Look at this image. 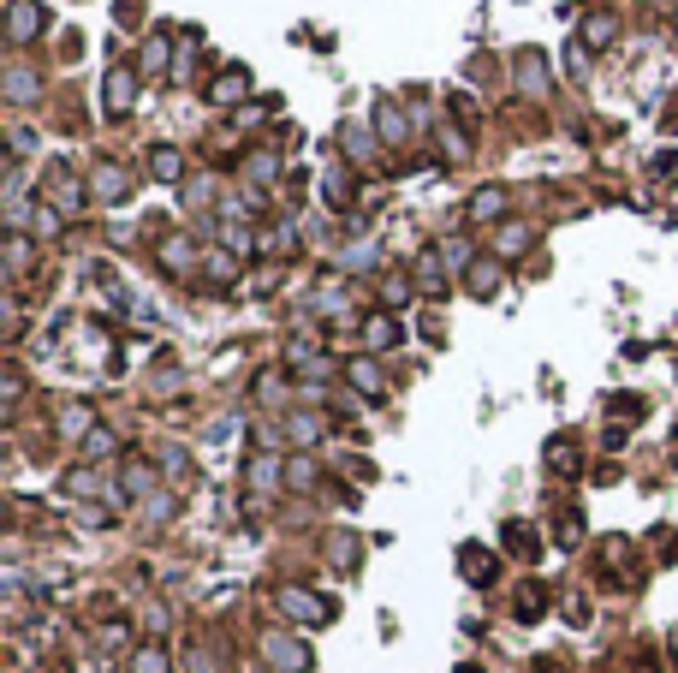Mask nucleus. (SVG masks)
<instances>
[{"label":"nucleus","mask_w":678,"mask_h":673,"mask_svg":"<svg viewBox=\"0 0 678 673\" xmlns=\"http://www.w3.org/2000/svg\"><path fill=\"white\" fill-rule=\"evenodd\" d=\"M280 608H286L292 620H304V626H322V620L334 614L322 596H310V590H297V584H292V590H280Z\"/></svg>","instance_id":"nucleus-1"},{"label":"nucleus","mask_w":678,"mask_h":673,"mask_svg":"<svg viewBox=\"0 0 678 673\" xmlns=\"http://www.w3.org/2000/svg\"><path fill=\"white\" fill-rule=\"evenodd\" d=\"M262 649H268V661H274L280 673H310V649H304V644H292V638H280V631H274V638H268Z\"/></svg>","instance_id":"nucleus-2"},{"label":"nucleus","mask_w":678,"mask_h":673,"mask_svg":"<svg viewBox=\"0 0 678 673\" xmlns=\"http://www.w3.org/2000/svg\"><path fill=\"white\" fill-rule=\"evenodd\" d=\"M42 30V6L36 0H13V43H30Z\"/></svg>","instance_id":"nucleus-3"},{"label":"nucleus","mask_w":678,"mask_h":673,"mask_svg":"<svg viewBox=\"0 0 678 673\" xmlns=\"http://www.w3.org/2000/svg\"><path fill=\"white\" fill-rule=\"evenodd\" d=\"M500 209H506V191H500V185H488L482 197H470V215H476V221H494Z\"/></svg>","instance_id":"nucleus-4"},{"label":"nucleus","mask_w":678,"mask_h":673,"mask_svg":"<svg viewBox=\"0 0 678 673\" xmlns=\"http://www.w3.org/2000/svg\"><path fill=\"white\" fill-rule=\"evenodd\" d=\"M458 566H465V578H494V555H482V548H465V555H458Z\"/></svg>","instance_id":"nucleus-5"},{"label":"nucleus","mask_w":678,"mask_h":673,"mask_svg":"<svg viewBox=\"0 0 678 673\" xmlns=\"http://www.w3.org/2000/svg\"><path fill=\"white\" fill-rule=\"evenodd\" d=\"M89 185H96V197H126V173H119V167H96Z\"/></svg>","instance_id":"nucleus-6"},{"label":"nucleus","mask_w":678,"mask_h":673,"mask_svg":"<svg viewBox=\"0 0 678 673\" xmlns=\"http://www.w3.org/2000/svg\"><path fill=\"white\" fill-rule=\"evenodd\" d=\"M108 101H113V114H126V101H131V72H126V66L108 78Z\"/></svg>","instance_id":"nucleus-7"},{"label":"nucleus","mask_w":678,"mask_h":673,"mask_svg":"<svg viewBox=\"0 0 678 673\" xmlns=\"http://www.w3.org/2000/svg\"><path fill=\"white\" fill-rule=\"evenodd\" d=\"M393 340H399L393 316H369V346H393Z\"/></svg>","instance_id":"nucleus-8"},{"label":"nucleus","mask_w":678,"mask_h":673,"mask_svg":"<svg viewBox=\"0 0 678 673\" xmlns=\"http://www.w3.org/2000/svg\"><path fill=\"white\" fill-rule=\"evenodd\" d=\"M583 43H589V48L613 43V18H607V13H595V18H589V24H583Z\"/></svg>","instance_id":"nucleus-9"},{"label":"nucleus","mask_w":678,"mask_h":673,"mask_svg":"<svg viewBox=\"0 0 678 673\" xmlns=\"http://www.w3.org/2000/svg\"><path fill=\"white\" fill-rule=\"evenodd\" d=\"M352 382L363 387V393H381V370H375L369 358H357V364H352Z\"/></svg>","instance_id":"nucleus-10"},{"label":"nucleus","mask_w":678,"mask_h":673,"mask_svg":"<svg viewBox=\"0 0 678 673\" xmlns=\"http://www.w3.org/2000/svg\"><path fill=\"white\" fill-rule=\"evenodd\" d=\"M161 262H167L173 274H184V269H191V251H184V239H167V244H161Z\"/></svg>","instance_id":"nucleus-11"},{"label":"nucleus","mask_w":678,"mask_h":673,"mask_svg":"<svg viewBox=\"0 0 678 673\" xmlns=\"http://www.w3.org/2000/svg\"><path fill=\"white\" fill-rule=\"evenodd\" d=\"M149 173H155V179H179V156H173V149H155V156H149Z\"/></svg>","instance_id":"nucleus-12"},{"label":"nucleus","mask_w":678,"mask_h":673,"mask_svg":"<svg viewBox=\"0 0 678 673\" xmlns=\"http://www.w3.org/2000/svg\"><path fill=\"white\" fill-rule=\"evenodd\" d=\"M286 430H292V441H304V447H310L315 435H322V417H292Z\"/></svg>","instance_id":"nucleus-13"},{"label":"nucleus","mask_w":678,"mask_h":673,"mask_svg":"<svg viewBox=\"0 0 678 673\" xmlns=\"http://www.w3.org/2000/svg\"><path fill=\"white\" fill-rule=\"evenodd\" d=\"M131 673H167V656H161V649H137Z\"/></svg>","instance_id":"nucleus-14"},{"label":"nucleus","mask_w":678,"mask_h":673,"mask_svg":"<svg viewBox=\"0 0 678 673\" xmlns=\"http://www.w3.org/2000/svg\"><path fill=\"white\" fill-rule=\"evenodd\" d=\"M232 96H244V72H226L221 84H214V101H232Z\"/></svg>","instance_id":"nucleus-15"},{"label":"nucleus","mask_w":678,"mask_h":673,"mask_svg":"<svg viewBox=\"0 0 678 673\" xmlns=\"http://www.w3.org/2000/svg\"><path fill=\"white\" fill-rule=\"evenodd\" d=\"M375 126H381L387 137H405V119H399V108H381V114H375Z\"/></svg>","instance_id":"nucleus-16"},{"label":"nucleus","mask_w":678,"mask_h":673,"mask_svg":"<svg viewBox=\"0 0 678 673\" xmlns=\"http://www.w3.org/2000/svg\"><path fill=\"white\" fill-rule=\"evenodd\" d=\"M334 560L339 566H357V536H334Z\"/></svg>","instance_id":"nucleus-17"},{"label":"nucleus","mask_w":678,"mask_h":673,"mask_svg":"<svg viewBox=\"0 0 678 673\" xmlns=\"http://www.w3.org/2000/svg\"><path fill=\"white\" fill-rule=\"evenodd\" d=\"M506 543L518 548V555H536V536H530V530H523V525H512V530H506Z\"/></svg>","instance_id":"nucleus-18"},{"label":"nucleus","mask_w":678,"mask_h":673,"mask_svg":"<svg viewBox=\"0 0 678 673\" xmlns=\"http://www.w3.org/2000/svg\"><path fill=\"white\" fill-rule=\"evenodd\" d=\"M518 614H523V620H536V614H541V590H536V584L518 596Z\"/></svg>","instance_id":"nucleus-19"},{"label":"nucleus","mask_w":678,"mask_h":673,"mask_svg":"<svg viewBox=\"0 0 678 673\" xmlns=\"http://www.w3.org/2000/svg\"><path fill=\"white\" fill-rule=\"evenodd\" d=\"M6 90H13L18 101H24V96H36V78H30V72H13V84H6Z\"/></svg>","instance_id":"nucleus-20"},{"label":"nucleus","mask_w":678,"mask_h":673,"mask_svg":"<svg viewBox=\"0 0 678 673\" xmlns=\"http://www.w3.org/2000/svg\"><path fill=\"white\" fill-rule=\"evenodd\" d=\"M84 447H89V453H113V435H108V430H89Z\"/></svg>","instance_id":"nucleus-21"},{"label":"nucleus","mask_w":678,"mask_h":673,"mask_svg":"<svg viewBox=\"0 0 678 673\" xmlns=\"http://www.w3.org/2000/svg\"><path fill=\"white\" fill-rule=\"evenodd\" d=\"M494 280H500L494 269H470V287H476V292H494Z\"/></svg>","instance_id":"nucleus-22"},{"label":"nucleus","mask_w":678,"mask_h":673,"mask_svg":"<svg viewBox=\"0 0 678 673\" xmlns=\"http://www.w3.org/2000/svg\"><path fill=\"white\" fill-rule=\"evenodd\" d=\"M523 90H541V72H536V60H523V72H518Z\"/></svg>","instance_id":"nucleus-23"},{"label":"nucleus","mask_w":678,"mask_h":673,"mask_svg":"<svg viewBox=\"0 0 678 673\" xmlns=\"http://www.w3.org/2000/svg\"><path fill=\"white\" fill-rule=\"evenodd\" d=\"M143 60H149V72H161V60H167V43H149V48H143Z\"/></svg>","instance_id":"nucleus-24"},{"label":"nucleus","mask_w":678,"mask_h":673,"mask_svg":"<svg viewBox=\"0 0 678 673\" xmlns=\"http://www.w3.org/2000/svg\"><path fill=\"white\" fill-rule=\"evenodd\" d=\"M523 239H530V232H523V227H506V232H500V251H518Z\"/></svg>","instance_id":"nucleus-25"},{"label":"nucleus","mask_w":678,"mask_h":673,"mask_svg":"<svg viewBox=\"0 0 678 673\" xmlns=\"http://www.w3.org/2000/svg\"><path fill=\"white\" fill-rule=\"evenodd\" d=\"M274 173V156H250V179H268Z\"/></svg>","instance_id":"nucleus-26"},{"label":"nucleus","mask_w":678,"mask_h":673,"mask_svg":"<svg viewBox=\"0 0 678 673\" xmlns=\"http://www.w3.org/2000/svg\"><path fill=\"white\" fill-rule=\"evenodd\" d=\"M465 673H476V668H465Z\"/></svg>","instance_id":"nucleus-27"}]
</instances>
